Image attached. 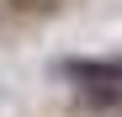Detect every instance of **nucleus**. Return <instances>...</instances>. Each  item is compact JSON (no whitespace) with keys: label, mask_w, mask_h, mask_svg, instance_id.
<instances>
[{"label":"nucleus","mask_w":122,"mask_h":117,"mask_svg":"<svg viewBox=\"0 0 122 117\" xmlns=\"http://www.w3.org/2000/svg\"><path fill=\"white\" fill-rule=\"evenodd\" d=\"M64 74L90 106H122V58H69Z\"/></svg>","instance_id":"obj_1"}]
</instances>
